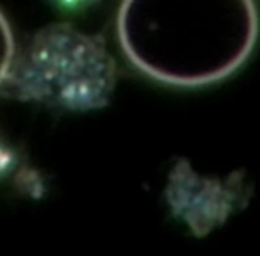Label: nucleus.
Masks as SVG:
<instances>
[{
	"instance_id": "f257e3e1",
	"label": "nucleus",
	"mask_w": 260,
	"mask_h": 256,
	"mask_svg": "<svg viewBox=\"0 0 260 256\" xmlns=\"http://www.w3.org/2000/svg\"><path fill=\"white\" fill-rule=\"evenodd\" d=\"M256 38L253 0H123L118 11L125 57L170 86L198 87L232 75Z\"/></svg>"
},
{
	"instance_id": "f03ea898",
	"label": "nucleus",
	"mask_w": 260,
	"mask_h": 256,
	"mask_svg": "<svg viewBox=\"0 0 260 256\" xmlns=\"http://www.w3.org/2000/svg\"><path fill=\"white\" fill-rule=\"evenodd\" d=\"M15 57V38L6 16L0 13V84L8 77Z\"/></svg>"
}]
</instances>
